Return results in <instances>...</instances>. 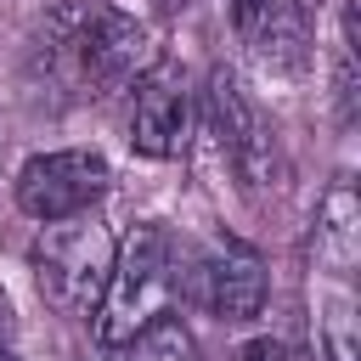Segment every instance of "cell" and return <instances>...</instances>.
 <instances>
[{
    "mask_svg": "<svg viewBox=\"0 0 361 361\" xmlns=\"http://www.w3.org/2000/svg\"><path fill=\"white\" fill-rule=\"evenodd\" d=\"M180 288V254L164 226H130L124 243H113V271L102 282V299L90 310V333L102 350H118L158 316H169V299Z\"/></svg>",
    "mask_w": 361,
    "mask_h": 361,
    "instance_id": "obj_1",
    "label": "cell"
},
{
    "mask_svg": "<svg viewBox=\"0 0 361 361\" xmlns=\"http://www.w3.org/2000/svg\"><path fill=\"white\" fill-rule=\"evenodd\" d=\"M51 51L96 96H124L158 62L152 34L135 17H124L118 6H107V0H79V6L56 11L51 17Z\"/></svg>",
    "mask_w": 361,
    "mask_h": 361,
    "instance_id": "obj_2",
    "label": "cell"
},
{
    "mask_svg": "<svg viewBox=\"0 0 361 361\" xmlns=\"http://www.w3.org/2000/svg\"><path fill=\"white\" fill-rule=\"evenodd\" d=\"M28 265H34V282H39V293H45L51 310L90 316L96 299H102V282L113 271V237H107V226L85 220V214L51 220L45 237L34 243Z\"/></svg>",
    "mask_w": 361,
    "mask_h": 361,
    "instance_id": "obj_3",
    "label": "cell"
},
{
    "mask_svg": "<svg viewBox=\"0 0 361 361\" xmlns=\"http://www.w3.org/2000/svg\"><path fill=\"white\" fill-rule=\"evenodd\" d=\"M113 186V169L102 152L90 147H62V152H39L17 169V209L39 226L51 220H73L90 214Z\"/></svg>",
    "mask_w": 361,
    "mask_h": 361,
    "instance_id": "obj_4",
    "label": "cell"
},
{
    "mask_svg": "<svg viewBox=\"0 0 361 361\" xmlns=\"http://www.w3.org/2000/svg\"><path fill=\"white\" fill-rule=\"evenodd\" d=\"M186 293L220 322H254L265 310V259L243 237H209L186 259Z\"/></svg>",
    "mask_w": 361,
    "mask_h": 361,
    "instance_id": "obj_5",
    "label": "cell"
},
{
    "mask_svg": "<svg viewBox=\"0 0 361 361\" xmlns=\"http://www.w3.org/2000/svg\"><path fill=\"white\" fill-rule=\"evenodd\" d=\"M192 141V79L180 62H152L130 85V147L141 158H180Z\"/></svg>",
    "mask_w": 361,
    "mask_h": 361,
    "instance_id": "obj_6",
    "label": "cell"
},
{
    "mask_svg": "<svg viewBox=\"0 0 361 361\" xmlns=\"http://www.w3.org/2000/svg\"><path fill=\"white\" fill-rule=\"evenodd\" d=\"M209 130L220 141V158L243 175V186H265L276 175V141H271V124L259 118V107L248 102V90L237 85V73H209Z\"/></svg>",
    "mask_w": 361,
    "mask_h": 361,
    "instance_id": "obj_7",
    "label": "cell"
},
{
    "mask_svg": "<svg viewBox=\"0 0 361 361\" xmlns=\"http://www.w3.org/2000/svg\"><path fill=\"white\" fill-rule=\"evenodd\" d=\"M231 23L243 51L265 73H299L310 62V17L305 0H231Z\"/></svg>",
    "mask_w": 361,
    "mask_h": 361,
    "instance_id": "obj_8",
    "label": "cell"
},
{
    "mask_svg": "<svg viewBox=\"0 0 361 361\" xmlns=\"http://www.w3.org/2000/svg\"><path fill=\"white\" fill-rule=\"evenodd\" d=\"M355 248H361V231H355V192L350 180H333L322 214H316V254L333 265V271H350L355 265Z\"/></svg>",
    "mask_w": 361,
    "mask_h": 361,
    "instance_id": "obj_9",
    "label": "cell"
},
{
    "mask_svg": "<svg viewBox=\"0 0 361 361\" xmlns=\"http://www.w3.org/2000/svg\"><path fill=\"white\" fill-rule=\"evenodd\" d=\"M107 361H203V355H197V338L175 316H158L152 327H141L135 338H124Z\"/></svg>",
    "mask_w": 361,
    "mask_h": 361,
    "instance_id": "obj_10",
    "label": "cell"
},
{
    "mask_svg": "<svg viewBox=\"0 0 361 361\" xmlns=\"http://www.w3.org/2000/svg\"><path fill=\"white\" fill-rule=\"evenodd\" d=\"M243 361H305L299 350H288V344H276V338H259V344H248L243 350Z\"/></svg>",
    "mask_w": 361,
    "mask_h": 361,
    "instance_id": "obj_11",
    "label": "cell"
},
{
    "mask_svg": "<svg viewBox=\"0 0 361 361\" xmlns=\"http://www.w3.org/2000/svg\"><path fill=\"white\" fill-rule=\"evenodd\" d=\"M11 333H17V322H11V299H6V293H0V344H6V338H11Z\"/></svg>",
    "mask_w": 361,
    "mask_h": 361,
    "instance_id": "obj_12",
    "label": "cell"
},
{
    "mask_svg": "<svg viewBox=\"0 0 361 361\" xmlns=\"http://www.w3.org/2000/svg\"><path fill=\"white\" fill-rule=\"evenodd\" d=\"M0 361H17V355H11V350H6V344H0Z\"/></svg>",
    "mask_w": 361,
    "mask_h": 361,
    "instance_id": "obj_13",
    "label": "cell"
}]
</instances>
